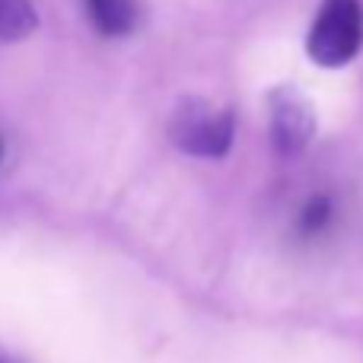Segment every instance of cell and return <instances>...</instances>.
<instances>
[{"instance_id": "6da1fadb", "label": "cell", "mask_w": 363, "mask_h": 363, "mask_svg": "<svg viewBox=\"0 0 363 363\" xmlns=\"http://www.w3.org/2000/svg\"><path fill=\"white\" fill-rule=\"evenodd\" d=\"M363 48V4L360 0H322L306 35V55L319 67H345Z\"/></svg>"}, {"instance_id": "7a4b0ae2", "label": "cell", "mask_w": 363, "mask_h": 363, "mask_svg": "<svg viewBox=\"0 0 363 363\" xmlns=\"http://www.w3.org/2000/svg\"><path fill=\"white\" fill-rule=\"evenodd\" d=\"M236 138L233 108H213L204 99H182L169 118V140L188 157L220 160Z\"/></svg>"}, {"instance_id": "3957f363", "label": "cell", "mask_w": 363, "mask_h": 363, "mask_svg": "<svg viewBox=\"0 0 363 363\" xmlns=\"http://www.w3.org/2000/svg\"><path fill=\"white\" fill-rule=\"evenodd\" d=\"M315 134V112L300 89L271 93V144L281 157H300Z\"/></svg>"}, {"instance_id": "277c9868", "label": "cell", "mask_w": 363, "mask_h": 363, "mask_svg": "<svg viewBox=\"0 0 363 363\" xmlns=\"http://www.w3.org/2000/svg\"><path fill=\"white\" fill-rule=\"evenodd\" d=\"M89 19L96 32L106 38H121L138 26V4L134 0H86Z\"/></svg>"}, {"instance_id": "5b68a950", "label": "cell", "mask_w": 363, "mask_h": 363, "mask_svg": "<svg viewBox=\"0 0 363 363\" xmlns=\"http://www.w3.org/2000/svg\"><path fill=\"white\" fill-rule=\"evenodd\" d=\"M38 29V13L29 0H0V42H23Z\"/></svg>"}, {"instance_id": "8992f818", "label": "cell", "mask_w": 363, "mask_h": 363, "mask_svg": "<svg viewBox=\"0 0 363 363\" xmlns=\"http://www.w3.org/2000/svg\"><path fill=\"white\" fill-rule=\"evenodd\" d=\"M332 213H335L332 198H328V194H313L300 211V233L303 236H319V233L332 223Z\"/></svg>"}, {"instance_id": "52a82bcc", "label": "cell", "mask_w": 363, "mask_h": 363, "mask_svg": "<svg viewBox=\"0 0 363 363\" xmlns=\"http://www.w3.org/2000/svg\"><path fill=\"white\" fill-rule=\"evenodd\" d=\"M0 160H4V140H0Z\"/></svg>"}]
</instances>
